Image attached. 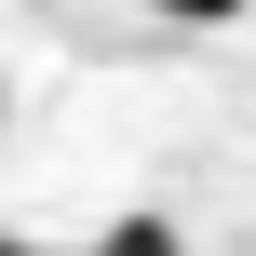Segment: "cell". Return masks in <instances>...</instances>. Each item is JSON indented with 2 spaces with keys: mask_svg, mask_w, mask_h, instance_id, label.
I'll list each match as a JSON object with an SVG mask.
<instances>
[{
  "mask_svg": "<svg viewBox=\"0 0 256 256\" xmlns=\"http://www.w3.org/2000/svg\"><path fill=\"white\" fill-rule=\"evenodd\" d=\"M0 256H40V243H14V230H0Z\"/></svg>",
  "mask_w": 256,
  "mask_h": 256,
  "instance_id": "obj_3",
  "label": "cell"
},
{
  "mask_svg": "<svg viewBox=\"0 0 256 256\" xmlns=\"http://www.w3.org/2000/svg\"><path fill=\"white\" fill-rule=\"evenodd\" d=\"M108 256H176V230H162V216H122V230H108Z\"/></svg>",
  "mask_w": 256,
  "mask_h": 256,
  "instance_id": "obj_2",
  "label": "cell"
},
{
  "mask_svg": "<svg viewBox=\"0 0 256 256\" xmlns=\"http://www.w3.org/2000/svg\"><path fill=\"white\" fill-rule=\"evenodd\" d=\"M162 27H230V14H256V0H148Z\"/></svg>",
  "mask_w": 256,
  "mask_h": 256,
  "instance_id": "obj_1",
  "label": "cell"
}]
</instances>
